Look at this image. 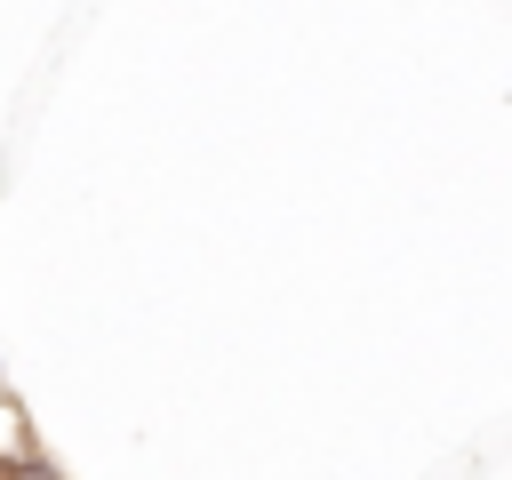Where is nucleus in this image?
I'll list each match as a JSON object with an SVG mask.
<instances>
[{
  "instance_id": "nucleus-1",
  "label": "nucleus",
  "mask_w": 512,
  "mask_h": 480,
  "mask_svg": "<svg viewBox=\"0 0 512 480\" xmlns=\"http://www.w3.org/2000/svg\"><path fill=\"white\" fill-rule=\"evenodd\" d=\"M0 480H24V456L16 448H0Z\"/></svg>"
}]
</instances>
